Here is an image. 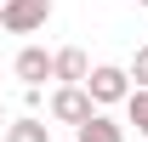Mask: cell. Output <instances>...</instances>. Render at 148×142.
I'll list each match as a JSON object with an SVG mask.
<instances>
[{
	"mask_svg": "<svg viewBox=\"0 0 148 142\" xmlns=\"http://www.w3.org/2000/svg\"><path fill=\"white\" fill-rule=\"evenodd\" d=\"M86 97H91V108L97 102H125L131 97V74L114 68V63H97V68L86 74Z\"/></svg>",
	"mask_w": 148,
	"mask_h": 142,
	"instance_id": "cell-1",
	"label": "cell"
},
{
	"mask_svg": "<svg viewBox=\"0 0 148 142\" xmlns=\"http://www.w3.org/2000/svg\"><path fill=\"white\" fill-rule=\"evenodd\" d=\"M0 23H6V34H34V29L51 23V0H6Z\"/></svg>",
	"mask_w": 148,
	"mask_h": 142,
	"instance_id": "cell-2",
	"label": "cell"
},
{
	"mask_svg": "<svg viewBox=\"0 0 148 142\" xmlns=\"http://www.w3.org/2000/svg\"><path fill=\"white\" fill-rule=\"evenodd\" d=\"M46 108H51V119L74 125V131H80V125H86V119L97 114V108H91V97H86V85H57V91H51V102H46Z\"/></svg>",
	"mask_w": 148,
	"mask_h": 142,
	"instance_id": "cell-3",
	"label": "cell"
},
{
	"mask_svg": "<svg viewBox=\"0 0 148 142\" xmlns=\"http://www.w3.org/2000/svg\"><path fill=\"white\" fill-rule=\"evenodd\" d=\"M86 74H91V63H86L80 46H63L51 57V80H63V85H86Z\"/></svg>",
	"mask_w": 148,
	"mask_h": 142,
	"instance_id": "cell-4",
	"label": "cell"
},
{
	"mask_svg": "<svg viewBox=\"0 0 148 142\" xmlns=\"http://www.w3.org/2000/svg\"><path fill=\"white\" fill-rule=\"evenodd\" d=\"M17 80H29V91H40V80H51V57L40 46H23L17 51Z\"/></svg>",
	"mask_w": 148,
	"mask_h": 142,
	"instance_id": "cell-5",
	"label": "cell"
},
{
	"mask_svg": "<svg viewBox=\"0 0 148 142\" xmlns=\"http://www.w3.org/2000/svg\"><path fill=\"white\" fill-rule=\"evenodd\" d=\"M74 142H125V125L108 119V114H91V119L74 131Z\"/></svg>",
	"mask_w": 148,
	"mask_h": 142,
	"instance_id": "cell-6",
	"label": "cell"
},
{
	"mask_svg": "<svg viewBox=\"0 0 148 142\" xmlns=\"http://www.w3.org/2000/svg\"><path fill=\"white\" fill-rule=\"evenodd\" d=\"M6 142H51V125L40 119V114H23V119L6 125Z\"/></svg>",
	"mask_w": 148,
	"mask_h": 142,
	"instance_id": "cell-7",
	"label": "cell"
},
{
	"mask_svg": "<svg viewBox=\"0 0 148 142\" xmlns=\"http://www.w3.org/2000/svg\"><path fill=\"white\" fill-rule=\"evenodd\" d=\"M125 114H131V125L148 137V91H131V97H125Z\"/></svg>",
	"mask_w": 148,
	"mask_h": 142,
	"instance_id": "cell-8",
	"label": "cell"
},
{
	"mask_svg": "<svg viewBox=\"0 0 148 142\" xmlns=\"http://www.w3.org/2000/svg\"><path fill=\"white\" fill-rule=\"evenodd\" d=\"M131 80H137V91H148V46H137V57H131Z\"/></svg>",
	"mask_w": 148,
	"mask_h": 142,
	"instance_id": "cell-9",
	"label": "cell"
},
{
	"mask_svg": "<svg viewBox=\"0 0 148 142\" xmlns=\"http://www.w3.org/2000/svg\"><path fill=\"white\" fill-rule=\"evenodd\" d=\"M6 125H12V119H6V114H0V137H6Z\"/></svg>",
	"mask_w": 148,
	"mask_h": 142,
	"instance_id": "cell-10",
	"label": "cell"
},
{
	"mask_svg": "<svg viewBox=\"0 0 148 142\" xmlns=\"http://www.w3.org/2000/svg\"><path fill=\"white\" fill-rule=\"evenodd\" d=\"M0 6H6V0H0Z\"/></svg>",
	"mask_w": 148,
	"mask_h": 142,
	"instance_id": "cell-11",
	"label": "cell"
},
{
	"mask_svg": "<svg viewBox=\"0 0 148 142\" xmlns=\"http://www.w3.org/2000/svg\"><path fill=\"white\" fill-rule=\"evenodd\" d=\"M143 6H148V0H143Z\"/></svg>",
	"mask_w": 148,
	"mask_h": 142,
	"instance_id": "cell-12",
	"label": "cell"
}]
</instances>
